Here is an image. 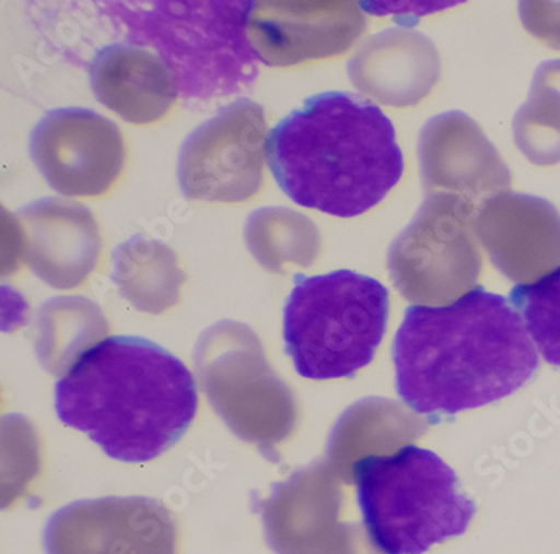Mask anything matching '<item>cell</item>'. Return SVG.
Returning <instances> with one entry per match:
<instances>
[{"label":"cell","instance_id":"6da1fadb","mask_svg":"<svg viewBox=\"0 0 560 554\" xmlns=\"http://www.w3.org/2000/svg\"><path fill=\"white\" fill-rule=\"evenodd\" d=\"M396 390L412 412L453 417L513 396L539 353L512 303L478 286L447 306H411L393 343Z\"/></svg>","mask_w":560,"mask_h":554},{"label":"cell","instance_id":"7a4b0ae2","mask_svg":"<svg viewBox=\"0 0 560 554\" xmlns=\"http://www.w3.org/2000/svg\"><path fill=\"white\" fill-rule=\"evenodd\" d=\"M199 396L189 368L137 337L98 341L55 387L61 424L83 432L112 459L143 464L184 437Z\"/></svg>","mask_w":560,"mask_h":554},{"label":"cell","instance_id":"3957f363","mask_svg":"<svg viewBox=\"0 0 560 554\" xmlns=\"http://www.w3.org/2000/svg\"><path fill=\"white\" fill-rule=\"evenodd\" d=\"M266 152L275 180L293 202L334 217L371 211L405 174L393 121L349 91L306 99L270 131Z\"/></svg>","mask_w":560,"mask_h":554},{"label":"cell","instance_id":"277c9868","mask_svg":"<svg viewBox=\"0 0 560 554\" xmlns=\"http://www.w3.org/2000/svg\"><path fill=\"white\" fill-rule=\"evenodd\" d=\"M352 479L369 540L383 554H424L465 534L477 512L456 472L422 447L362 457Z\"/></svg>","mask_w":560,"mask_h":554},{"label":"cell","instance_id":"5b68a950","mask_svg":"<svg viewBox=\"0 0 560 554\" xmlns=\"http://www.w3.org/2000/svg\"><path fill=\"white\" fill-rule=\"evenodd\" d=\"M252 2H117L127 39L155 49L184 99L208 102L252 86L256 52L246 34ZM140 44L139 48H142Z\"/></svg>","mask_w":560,"mask_h":554},{"label":"cell","instance_id":"8992f818","mask_svg":"<svg viewBox=\"0 0 560 554\" xmlns=\"http://www.w3.org/2000/svg\"><path fill=\"white\" fill-rule=\"evenodd\" d=\"M389 321V291L353 271L295 275L283 337L296 374L308 380L353 378L371 365Z\"/></svg>","mask_w":560,"mask_h":554},{"label":"cell","instance_id":"52a82bcc","mask_svg":"<svg viewBox=\"0 0 560 554\" xmlns=\"http://www.w3.org/2000/svg\"><path fill=\"white\" fill-rule=\"evenodd\" d=\"M197 369L212 405L237 435L262 444L281 440L295 421V403L287 385L266 363L261 343L252 330L233 321L219 322L200 338Z\"/></svg>","mask_w":560,"mask_h":554},{"label":"cell","instance_id":"ba28073f","mask_svg":"<svg viewBox=\"0 0 560 554\" xmlns=\"http://www.w3.org/2000/svg\"><path fill=\"white\" fill-rule=\"evenodd\" d=\"M475 203L452 193H430L390 247L396 286L411 302H446L474 286L480 271Z\"/></svg>","mask_w":560,"mask_h":554},{"label":"cell","instance_id":"9c48e42d","mask_svg":"<svg viewBox=\"0 0 560 554\" xmlns=\"http://www.w3.org/2000/svg\"><path fill=\"white\" fill-rule=\"evenodd\" d=\"M265 109L237 99L186 138L177 177L187 199L236 203L253 199L265 180Z\"/></svg>","mask_w":560,"mask_h":554},{"label":"cell","instance_id":"30bf717a","mask_svg":"<svg viewBox=\"0 0 560 554\" xmlns=\"http://www.w3.org/2000/svg\"><path fill=\"white\" fill-rule=\"evenodd\" d=\"M30 149L40 174L66 197L105 196L127 162L117 125L84 108L48 113L34 128Z\"/></svg>","mask_w":560,"mask_h":554},{"label":"cell","instance_id":"8fae6325","mask_svg":"<svg viewBox=\"0 0 560 554\" xmlns=\"http://www.w3.org/2000/svg\"><path fill=\"white\" fill-rule=\"evenodd\" d=\"M177 522L149 497H103L62 507L44 529L48 554H177Z\"/></svg>","mask_w":560,"mask_h":554},{"label":"cell","instance_id":"7c38bea8","mask_svg":"<svg viewBox=\"0 0 560 554\" xmlns=\"http://www.w3.org/2000/svg\"><path fill=\"white\" fill-rule=\"evenodd\" d=\"M364 31L355 2H252L246 17L259 61L280 68L342 55Z\"/></svg>","mask_w":560,"mask_h":554},{"label":"cell","instance_id":"4fadbf2b","mask_svg":"<svg viewBox=\"0 0 560 554\" xmlns=\"http://www.w3.org/2000/svg\"><path fill=\"white\" fill-rule=\"evenodd\" d=\"M419 160L428 196L452 193L481 209L512 189V174L502 156L462 111L443 113L424 125Z\"/></svg>","mask_w":560,"mask_h":554},{"label":"cell","instance_id":"5bb4252c","mask_svg":"<svg viewBox=\"0 0 560 554\" xmlns=\"http://www.w3.org/2000/svg\"><path fill=\"white\" fill-rule=\"evenodd\" d=\"M18 222L26 261L49 286H80L98 264V224L92 211L81 203L36 200L19 211Z\"/></svg>","mask_w":560,"mask_h":554},{"label":"cell","instance_id":"9a60e30c","mask_svg":"<svg viewBox=\"0 0 560 554\" xmlns=\"http://www.w3.org/2000/svg\"><path fill=\"white\" fill-rule=\"evenodd\" d=\"M475 231L512 280L537 278L560 262V214L539 197L505 193L488 200Z\"/></svg>","mask_w":560,"mask_h":554},{"label":"cell","instance_id":"2e32d148","mask_svg":"<svg viewBox=\"0 0 560 554\" xmlns=\"http://www.w3.org/2000/svg\"><path fill=\"white\" fill-rule=\"evenodd\" d=\"M340 494L324 465L291 475L261 504L265 533L278 554H335Z\"/></svg>","mask_w":560,"mask_h":554},{"label":"cell","instance_id":"e0dca14e","mask_svg":"<svg viewBox=\"0 0 560 554\" xmlns=\"http://www.w3.org/2000/svg\"><path fill=\"white\" fill-rule=\"evenodd\" d=\"M357 90L384 105L406 108L430 96L440 81L441 59L430 37L387 30L364 43L349 62Z\"/></svg>","mask_w":560,"mask_h":554},{"label":"cell","instance_id":"ac0fdd59","mask_svg":"<svg viewBox=\"0 0 560 554\" xmlns=\"http://www.w3.org/2000/svg\"><path fill=\"white\" fill-rule=\"evenodd\" d=\"M100 103L128 123L161 121L177 102L178 86L167 62L133 44L106 46L90 68Z\"/></svg>","mask_w":560,"mask_h":554},{"label":"cell","instance_id":"d6986e66","mask_svg":"<svg viewBox=\"0 0 560 554\" xmlns=\"http://www.w3.org/2000/svg\"><path fill=\"white\" fill-rule=\"evenodd\" d=\"M114 278L128 302L152 315L172 308L184 284L174 250L142 236L115 249Z\"/></svg>","mask_w":560,"mask_h":554},{"label":"cell","instance_id":"ffe728a7","mask_svg":"<svg viewBox=\"0 0 560 554\" xmlns=\"http://www.w3.org/2000/svg\"><path fill=\"white\" fill-rule=\"evenodd\" d=\"M106 330L98 306L84 297H56L40 309L37 352L44 366L59 374L95 346Z\"/></svg>","mask_w":560,"mask_h":554},{"label":"cell","instance_id":"44dd1931","mask_svg":"<svg viewBox=\"0 0 560 554\" xmlns=\"http://www.w3.org/2000/svg\"><path fill=\"white\" fill-rule=\"evenodd\" d=\"M246 243L259 264L283 271V264L310 266L320 250V234L308 217L284 207H266L246 222Z\"/></svg>","mask_w":560,"mask_h":554},{"label":"cell","instance_id":"7402d4cb","mask_svg":"<svg viewBox=\"0 0 560 554\" xmlns=\"http://www.w3.org/2000/svg\"><path fill=\"white\" fill-rule=\"evenodd\" d=\"M521 152L539 167L560 164V59L535 71L527 103L513 120Z\"/></svg>","mask_w":560,"mask_h":554},{"label":"cell","instance_id":"603a6c76","mask_svg":"<svg viewBox=\"0 0 560 554\" xmlns=\"http://www.w3.org/2000/svg\"><path fill=\"white\" fill-rule=\"evenodd\" d=\"M510 303L524 319L542 358L560 368V268L535 283L513 287Z\"/></svg>","mask_w":560,"mask_h":554},{"label":"cell","instance_id":"cb8c5ba5","mask_svg":"<svg viewBox=\"0 0 560 554\" xmlns=\"http://www.w3.org/2000/svg\"><path fill=\"white\" fill-rule=\"evenodd\" d=\"M518 11L532 36L560 49V2H522Z\"/></svg>","mask_w":560,"mask_h":554}]
</instances>
